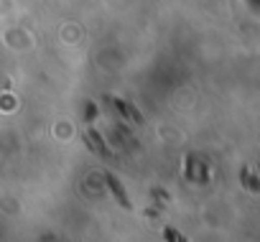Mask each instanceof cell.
Wrapping results in <instances>:
<instances>
[{
	"label": "cell",
	"instance_id": "cell-2",
	"mask_svg": "<svg viewBox=\"0 0 260 242\" xmlns=\"http://www.w3.org/2000/svg\"><path fill=\"white\" fill-rule=\"evenodd\" d=\"M164 239L166 242H186V237L179 229H174V227H164Z\"/></svg>",
	"mask_w": 260,
	"mask_h": 242
},
{
	"label": "cell",
	"instance_id": "cell-1",
	"mask_svg": "<svg viewBox=\"0 0 260 242\" xmlns=\"http://www.w3.org/2000/svg\"><path fill=\"white\" fill-rule=\"evenodd\" d=\"M105 181H107V186H110V191L115 194V199L120 201V206L122 209H133V204H130V199H127V191L122 189V184L112 176V174H105Z\"/></svg>",
	"mask_w": 260,
	"mask_h": 242
}]
</instances>
